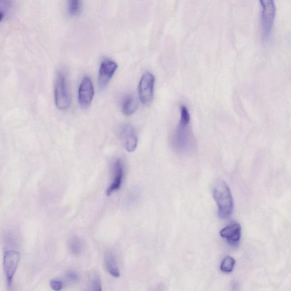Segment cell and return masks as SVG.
Instances as JSON below:
<instances>
[{"mask_svg":"<svg viewBox=\"0 0 291 291\" xmlns=\"http://www.w3.org/2000/svg\"><path fill=\"white\" fill-rule=\"evenodd\" d=\"M236 264L234 259L230 256H227L221 262L220 269L222 272L230 273L232 272Z\"/></svg>","mask_w":291,"mask_h":291,"instance_id":"15","label":"cell"},{"mask_svg":"<svg viewBox=\"0 0 291 291\" xmlns=\"http://www.w3.org/2000/svg\"><path fill=\"white\" fill-rule=\"evenodd\" d=\"M19 253L15 250H8L4 254L3 270L8 289L11 288L13 278L18 268Z\"/></svg>","mask_w":291,"mask_h":291,"instance_id":"6","label":"cell"},{"mask_svg":"<svg viewBox=\"0 0 291 291\" xmlns=\"http://www.w3.org/2000/svg\"><path fill=\"white\" fill-rule=\"evenodd\" d=\"M56 105L60 110H66L70 106L71 99L65 75L59 72L56 77L54 89Z\"/></svg>","mask_w":291,"mask_h":291,"instance_id":"3","label":"cell"},{"mask_svg":"<svg viewBox=\"0 0 291 291\" xmlns=\"http://www.w3.org/2000/svg\"><path fill=\"white\" fill-rule=\"evenodd\" d=\"M262 3V25L263 34L265 41H268L272 33L276 6L273 1H261Z\"/></svg>","mask_w":291,"mask_h":291,"instance_id":"4","label":"cell"},{"mask_svg":"<svg viewBox=\"0 0 291 291\" xmlns=\"http://www.w3.org/2000/svg\"><path fill=\"white\" fill-rule=\"evenodd\" d=\"M104 264L107 272L111 276L114 278H119L120 276V272H119L116 258H115L114 255L112 253L107 252L105 253Z\"/></svg>","mask_w":291,"mask_h":291,"instance_id":"12","label":"cell"},{"mask_svg":"<svg viewBox=\"0 0 291 291\" xmlns=\"http://www.w3.org/2000/svg\"><path fill=\"white\" fill-rule=\"evenodd\" d=\"M50 285L52 290L54 291H61L63 288L62 282L58 280H51Z\"/></svg>","mask_w":291,"mask_h":291,"instance_id":"18","label":"cell"},{"mask_svg":"<svg viewBox=\"0 0 291 291\" xmlns=\"http://www.w3.org/2000/svg\"><path fill=\"white\" fill-rule=\"evenodd\" d=\"M86 291H102L100 282L98 280H94L90 282Z\"/></svg>","mask_w":291,"mask_h":291,"instance_id":"17","label":"cell"},{"mask_svg":"<svg viewBox=\"0 0 291 291\" xmlns=\"http://www.w3.org/2000/svg\"><path fill=\"white\" fill-rule=\"evenodd\" d=\"M95 90L93 82L89 77H85L80 85L78 98L80 104L83 107L90 106L94 97Z\"/></svg>","mask_w":291,"mask_h":291,"instance_id":"7","label":"cell"},{"mask_svg":"<svg viewBox=\"0 0 291 291\" xmlns=\"http://www.w3.org/2000/svg\"><path fill=\"white\" fill-rule=\"evenodd\" d=\"M67 277L72 281L76 282L78 281V274L74 272H70L68 273L67 274Z\"/></svg>","mask_w":291,"mask_h":291,"instance_id":"19","label":"cell"},{"mask_svg":"<svg viewBox=\"0 0 291 291\" xmlns=\"http://www.w3.org/2000/svg\"><path fill=\"white\" fill-rule=\"evenodd\" d=\"M137 108V103L132 97H127L122 105V111L125 115H130L135 112Z\"/></svg>","mask_w":291,"mask_h":291,"instance_id":"14","label":"cell"},{"mask_svg":"<svg viewBox=\"0 0 291 291\" xmlns=\"http://www.w3.org/2000/svg\"><path fill=\"white\" fill-rule=\"evenodd\" d=\"M68 247H69L70 252L74 256H78L82 252V242L77 237H73L70 239Z\"/></svg>","mask_w":291,"mask_h":291,"instance_id":"13","label":"cell"},{"mask_svg":"<svg viewBox=\"0 0 291 291\" xmlns=\"http://www.w3.org/2000/svg\"><path fill=\"white\" fill-rule=\"evenodd\" d=\"M67 6L68 12L70 15H77L81 10V1L79 0H70L68 2Z\"/></svg>","mask_w":291,"mask_h":291,"instance_id":"16","label":"cell"},{"mask_svg":"<svg viewBox=\"0 0 291 291\" xmlns=\"http://www.w3.org/2000/svg\"><path fill=\"white\" fill-rule=\"evenodd\" d=\"M190 122L189 111L185 106H183L181 108L180 122H179L174 138L175 147L179 150L185 151L188 149L189 146L190 142Z\"/></svg>","mask_w":291,"mask_h":291,"instance_id":"2","label":"cell"},{"mask_svg":"<svg viewBox=\"0 0 291 291\" xmlns=\"http://www.w3.org/2000/svg\"><path fill=\"white\" fill-rule=\"evenodd\" d=\"M114 178L111 185L106 190L107 196H110L113 193L116 192L120 189L123 177V167L120 160L115 162L114 166Z\"/></svg>","mask_w":291,"mask_h":291,"instance_id":"11","label":"cell"},{"mask_svg":"<svg viewBox=\"0 0 291 291\" xmlns=\"http://www.w3.org/2000/svg\"><path fill=\"white\" fill-rule=\"evenodd\" d=\"M220 236L231 245H236L240 241L241 226L238 223L227 226L220 232Z\"/></svg>","mask_w":291,"mask_h":291,"instance_id":"9","label":"cell"},{"mask_svg":"<svg viewBox=\"0 0 291 291\" xmlns=\"http://www.w3.org/2000/svg\"><path fill=\"white\" fill-rule=\"evenodd\" d=\"M117 69V63L112 60L105 59L99 67L98 74V86L100 89H104L113 77Z\"/></svg>","mask_w":291,"mask_h":291,"instance_id":"8","label":"cell"},{"mask_svg":"<svg viewBox=\"0 0 291 291\" xmlns=\"http://www.w3.org/2000/svg\"><path fill=\"white\" fill-rule=\"evenodd\" d=\"M155 78L150 73L143 75L139 84V99L143 105H149L153 101Z\"/></svg>","mask_w":291,"mask_h":291,"instance_id":"5","label":"cell"},{"mask_svg":"<svg viewBox=\"0 0 291 291\" xmlns=\"http://www.w3.org/2000/svg\"><path fill=\"white\" fill-rule=\"evenodd\" d=\"M121 134L125 142L126 151L129 153L133 152L136 149L138 145V139L133 127L129 125L123 126Z\"/></svg>","mask_w":291,"mask_h":291,"instance_id":"10","label":"cell"},{"mask_svg":"<svg viewBox=\"0 0 291 291\" xmlns=\"http://www.w3.org/2000/svg\"><path fill=\"white\" fill-rule=\"evenodd\" d=\"M213 195L218 208V216L222 219L230 216L233 210V200L231 191L226 183L219 181L215 185Z\"/></svg>","mask_w":291,"mask_h":291,"instance_id":"1","label":"cell"}]
</instances>
